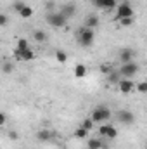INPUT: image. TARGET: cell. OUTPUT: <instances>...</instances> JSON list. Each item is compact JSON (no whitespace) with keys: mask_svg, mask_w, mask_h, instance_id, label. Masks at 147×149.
Instances as JSON below:
<instances>
[{"mask_svg":"<svg viewBox=\"0 0 147 149\" xmlns=\"http://www.w3.org/2000/svg\"><path fill=\"white\" fill-rule=\"evenodd\" d=\"M118 87H119V90H121L123 94H130L132 90H135L137 83H133L130 78H121V80H119V83H118Z\"/></svg>","mask_w":147,"mask_h":149,"instance_id":"cell-7","label":"cell"},{"mask_svg":"<svg viewBox=\"0 0 147 149\" xmlns=\"http://www.w3.org/2000/svg\"><path fill=\"white\" fill-rule=\"evenodd\" d=\"M133 57H135L133 49H130V47L121 49V52H119V61H121L123 64H125V63H132V61H133Z\"/></svg>","mask_w":147,"mask_h":149,"instance_id":"cell-10","label":"cell"},{"mask_svg":"<svg viewBox=\"0 0 147 149\" xmlns=\"http://www.w3.org/2000/svg\"><path fill=\"white\" fill-rule=\"evenodd\" d=\"M19 16H21L23 19H30V17L33 16V9H31L30 5H26V7H24V9H23L21 12H19Z\"/></svg>","mask_w":147,"mask_h":149,"instance_id":"cell-18","label":"cell"},{"mask_svg":"<svg viewBox=\"0 0 147 149\" xmlns=\"http://www.w3.org/2000/svg\"><path fill=\"white\" fill-rule=\"evenodd\" d=\"M9 139H12V141H17V139H19L17 132H16V130H10V132H9Z\"/></svg>","mask_w":147,"mask_h":149,"instance_id":"cell-29","label":"cell"},{"mask_svg":"<svg viewBox=\"0 0 147 149\" xmlns=\"http://www.w3.org/2000/svg\"><path fill=\"white\" fill-rule=\"evenodd\" d=\"M101 71H102V73H106V74H109V73H111V68L107 66V64H102V68H101Z\"/></svg>","mask_w":147,"mask_h":149,"instance_id":"cell-31","label":"cell"},{"mask_svg":"<svg viewBox=\"0 0 147 149\" xmlns=\"http://www.w3.org/2000/svg\"><path fill=\"white\" fill-rule=\"evenodd\" d=\"M90 118H92L95 123H102V121H106V120L111 118V109L106 108V106H97V108L92 111Z\"/></svg>","mask_w":147,"mask_h":149,"instance_id":"cell-3","label":"cell"},{"mask_svg":"<svg viewBox=\"0 0 147 149\" xmlns=\"http://www.w3.org/2000/svg\"><path fill=\"white\" fill-rule=\"evenodd\" d=\"M47 9H50V12H54V10H52V9H54V2H52V0L47 2Z\"/></svg>","mask_w":147,"mask_h":149,"instance_id":"cell-33","label":"cell"},{"mask_svg":"<svg viewBox=\"0 0 147 149\" xmlns=\"http://www.w3.org/2000/svg\"><path fill=\"white\" fill-rule=\"evenodd\" d=\"M33 38L37 40L38 43H43V42L47 40V35H45L42 30H35V31H33Z\"/></svg>","mask_w":147,"mask_h":149,"instance_id":"cell-17","label":"cell"},{"mask_svg":"<svg viewBox=\"0 0 147 149\" xmlns=\"http://www.w3.org/2000/svg\"><path fill=\"white\" fill-rule=\"evenodd\" d=\"M116 118H118V120H119L123 125H132V123L135 121V116H133V113H132V111H125V109L118 111Z\"/></svg>","mask_w":147,"mask_h":149,"instance_id":"cell-8","label":"cell"},{"mask_svg":"<svg viewBox=\"0 0 147 149\" xmlns=\"http://www.w3.org/2000/svg\"><path fill=\"white\" fill-rule=\"evenodd\" d=\"M14 57H16L17 61H33V59H35V52H33L31 49H26V50L16 49V50H14Z\"/></svg>","mask_w":147,"mask_h":149,"instance_id":"cell-6","label":"cell"},{"mask_svg":"<svg viewBox=\"0 0 147 149\" xmlns=\"http://www.w3.org/2000/svg\"><path fill=\"white\" fill-rule=\"evenodd\" d=\"M5 123H7V114H5V113H2V114H0V125H2V127H5Z\"/></svg>","mask_w":147,"mask_h":149,"instance_id":"cell-30","label":"cell"},{"mask_svg":"<svg viewBox=\"0 0 147 149\" xmlns=\"http://www.w3.org/2000/svg\"><path fill=\"white\" fill-rule=\"evenodd\" d=\"M2 71L5 74L12 73L14 71V66H12V63H9V61H3V64H2Z\"/></svg>","mask_w":147,"mask_h":149,"instance_id":"cell-23","label":"cell"},{"mask_svg":"<svg viewBox=\"0 0 147 149\" xmlns=\"http://www.w3.org/2000/svg\"><path fill=\"white\" fill-rule=\"evenodd\" d=\"M125 17H133V7L128 2H123L118 5V12H116V19H125Z\"/></svg>","mask_w":147,"mask_h":149,"instance_id":"cell-5","label":"cell"},{"mask_svg":"<svg viewBox=\"0 0 147 149\" xmlns=\"http://www.w3.org/2000/svg\"><path fill=\"white\" fill-rule=\"evenodd\" d=\"M135 88H137L140 94H147V81H139Z\"/></svg>","mask_w":147,"mask_h":149,"instance_id":"cell-26","label":"cell"},{"mask_svg":"<svg viewBox=\"0 0 147 149\" xmlns=\"http://www.w3.org/2000/svg\"><path fill=\"white\" fill-rule=\"evenodd\" d=\"M74 76H76V78L87 76V66H85V64H76V66H74Z\"/></svg>","mask_w":147,"mask_h":149,"instance_id":"cell-15","label":"cell"},{"mask_svg":"<svg viewBox=\"0 0 147 149\" xmlns=\"http://www.w3.org/2000/svg\"><path fill=\"white\" fill-rule=\"evenodd\" d=\"M85 26H88V28L95 30V28L99 26V17H97L95 14H90V16L87 17V21H85Z\"/></svg>","mask_w":147,"mask_h":149,"instance_id":"cell-13","label":"cell"},{"mask_svg":"<svg viewBox=\"0 0 147 149\" xmlns=\"http://www.w3.org/2000/svg\"><path fill=\"white\" fill-rule=\"evenodd\" d=\"M119 24H121V26H132V24H133V17H125V19H119Z\"/></svg>","mask_w":147,"mask_h":149,"instance_id":"cell-27","label":"cell"},{"mask_svg":"<svg viewBox=\"0 0 147 149\" xmlns=\"http://www.w3.org/2000/svg\"><path fill=\"white\" fill-rule=\"evenodd\" d=\"M16 49H19V50H26V49H30L28 40H26V38H19V40H17V47H16Z\"/></svg>","mask_w":147,"mask_h":149,"instance_id":"cell-21","label":"cell"},{"mask_svg":"<svg viewBox=\"0 0 147 149\" xmlns=\"http://www.w3.org/2000/svg\"><path fill=\"white\" fill-rule=\"evenodd\" d=\"M74 137H76V139H87V137H88V130L80 125V127L74 130Z\"/></svg>","mask_w":147,"mask_h":149,"instance_id":"cell-16","label":"cell"},{"mask_svg":"<svg viewBox=\"0 0 147 149\" xmlns=\"http://www.w3.org/2000/svg\"><path fill=\"white\" fill-rule=\"evenodd\" d=\"M7 23H9V17L5 14H2L0 16V26H7Z\"/></svg>","mask_w":147,"mask_h":149,"instance_id":"cell-28","label":"cell"},{"mask_svg":"<svg viewBox=\"0 0 147 149\" xmlns=\"http://www.w3.org/2000/svg\"><path fill=\"white\" fill-rule=\"evenodd\" d=\"M102 148V142L99 139H90L88 141V149H101Z\"/></svg>","mask_w":147,"mask_h":149,"instance_id":"cell-22","label":"cell"},{"mask_svg":"<svg viewBox=\"0 0 147 149\" xmlns=\"http://www.w3.org/2000/svg\"><path fill=\"white\" fill-rule=\"evenodd\" d=\"M76 37H78L80 45L87 49V47H90V45L94 43V40H95V30H92V28H88V26H81V28H78Z\"/></svg>","mask_w":147,"mask_h":149,"instance_id":"cell-1","label":"cell"},{"mask_svg":"<svg viewBox=\"0 0 147 149\" xmlns=\"http://www.w3.org/2000/svg\"><path fill=\"white\" fill-rule=\"evenodd\" d=\"M94 125H95V121H94L92 118H85V120H83V123H81V127H85V128H87L88 132H90V130L94 128Z\"/></svg>","mask_w":147,"mask_h":149,"instance_id":"cell-25","label":"cell"},{"mask_svg":"<svg viewBox=\"0 0 147 149\" xmlns=\"http://www.w3.org/2000/svg\"><path fill=\"white\" fill-rule=\"evenodd\" d=\"M47 23L52 26V28H64L66 26V23H68V17L62 14V12H49L47 14Z\"/></svg>","mask_w":147,"mask_h":149,"instance_id":"cell-2","label":"cell"},{"mask_svg":"<svg viewBox=\"0 0 147 149\" xmlns=\"http://www.w3.org/2000/svg\"><path fill=\"white\" fill-rule=\"evenodd\" d=\"M99 134L104 135V137H109V139H116L118 137V130L112 125H101L99 127Z\"/></svg>","mask_w":147,"mask_h":149,"instance_id":"cell-9","label":"cell"},{"mask_svg":"<svg viewBox=\"0 0 147 149\" xmlns=\"http://www.w3.org/2000/svg\"><path fill=\"white\" fill-rule=\"evenodd\" d=\"M61 12L69 19V17H73L74 14H76V3H73V2H69V3H64L62 5V9H61Z\"/></svg>","mask_w":147,"mask_h":149,"instance_id":"cell-11","label":"cell"},{"mask_svg":"<svg viewBox=\"0 0 147 149\" xmlns=\"http://www.w3.org/2000/svg\"><path fill=\"white\" fill-rule=\"evenodd\" d=\"M55 61L59 63V64H66L68 63V54L64 52V50H55Z\"/></svg>","mask_w":147,"mask_h":149,"instance_id":"cell-14","label":"cell"},{"mask_svg":"<svg viewBox=\"0 0 147 149\" xmlns=\"http://www.w3.org/2000/svg\"><path fill=\"white\" fill-rule=\"evenodd\" d=\"M146 149H147V146H146Z\"/></svg>","mask_w":147,"mask_h":149,"instance_id":"cell-34","label":"cell"},{"mask_svg":"<svg viewBox=\"0 0 147 149\" xmlns=\"http://www.w3.org/2000/svg\"><path fill=\"white\" fill-rule=\"evenodd\" d=\"M139 64L137 63H125V64H121V68H119V71L118 73L121 74V78H132V76H135V74L139 73Z\"/></svg>","mask_w":147,"mask_h":149,"instance_id":"cell-4","label":"cell"},{"mask_svg":"<svg viewBox=\"0 0 147 149\" xmlns=\"http://www.w3.org/2000/svg\"><path fill=\"white\" fill-rule=\"evenodd\" d=\"M114 7H118V2L116 0H104V3H102V9L104 10H112Z\"/></svg>","mask_w":147,"mask_h":149,"instance_id":"cell-19","label":"cell"},{"mask_svg":"<svg viewBox=\"0 0 147 149\" xmlns=\"http://www.w3.org/2000/svg\"><path fill=\"white\" fill-rule=\"evenodd\" d=\"M119 76H121L119 73H112V71H111V73L107 74V81H109V83H119V80H121Z\"/></svg>","mask_w":147,"mask_h":149,"instance_id":"cell-24","label":"cell"},{"mask_svg":"<svg viewBox=\"0 0 147 149\" xmlns=\"http://www.w3.org/2000/svg\"><path fill=\"white\" fill-rule=\"evenodd\" d=\"M26 5H28V3H24L23 0H16V2L12 3V9H14V10H16V12L19 14V12H21V10H23V9L26 7Z\"/></svg>","mask_w":147,"mask_h":149,"instance_id":"cell-20","label":"cell"},{"mask_svg":"<svg viewBox=\"0 0 147 149\" xmlns=\"http://www.w3.org/2000/svg\"><path fill=\"white\" fill-rule=\"evenodd\" d=\"M92 3H94L95 7H99V9H102V3H104V0H92Z\"/></svg>","mask_w":147,"mask_h":149,"instance_id":"cell-32","label":"cell"},{"mask_svg":"<svg viewBox=\"0 0 147 149\" xmlns=\"http://www.w3.org/2000/svg\"><path fill=\"white\" fill-rule=\"evenodd\" d=\"M52 137H54V134H52L50 130H47V128H42V130L37 132V139L42 141V142H47V141H50Z\"/></svg>","mask_w":147,"mask_h":149,"instance_id":"cell-12","label":"cell"}]
</instances>
